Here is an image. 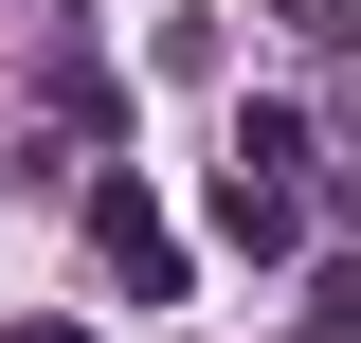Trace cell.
<instances>
[{
	"instance_id": "3957f363",
	"label": "cell",
	"mask_w": 361,
	"mask_h": 343,
	"mask_svg": "<svg viewBox=\"0 0 361 343\" xmlns=\"http://www.w3.org/2000/svg\"><path fill=\"white\" fill-rule=\"evenodd\" d=\"M18 343H90V325H73V307H37V325H18Z\"/></svg>"
},
{
	"instance_id": "7a4b0ae2",
	"label": "cell",
	"mask_w": 361,
	"mask_h": 343,
	"mask_svg": "<svg viewBox=\"0 0 361 343\" xmlns=\"http://www.w3.org/2000/svg\"><path fill=\"white\" fill-rule=\"evenodd\" d=\"M90 253H109V289H127V307H180V271H199V253H180V217L145 199V163L90 181Z\"/></svg>"
},
{
	"instance_id": "6da1fadb",
	"label": "cell",
	"mask_w": 361,
	"mask_h": 343,
	"mask_svg": "<svg viewBox=\"0 0 361 343\" xmlns=\"http://www.w3.org/2000/svg\"><path fill=\"white\" fill-rule=\"evenodd\" d=\"M217 253L289 271L307 253V127L289 109H235V163H217Z\"/></svg>"
}]
</instances>
